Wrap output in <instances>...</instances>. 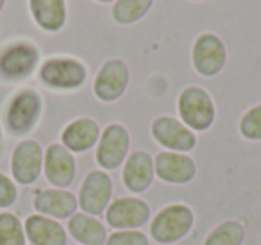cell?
<instances>
[{"mask_svg":"<svg viewBox=\"0 0 261 245\" xmlns=\"http://www.w3.org/2000/svg\"><path fill=\"white\" fill-rule=\"evenodd\" d=\"M195 224V215L192 208L182 202L165 206L150 222V236L154 241L163 245H172L188 236Z\"/></svg>","mask_w":261,"mask_h":245,"instance_id":"cell-1","label":"cell"},{"mask_svg":"<svg viewBox=\"0 0 261 245\" xmlns=\"http://www.w3.org/2000/svg\"><path fill=\"white\" fill-rule=\"evenodd\" d=\"M179 116L192 131H206L215 120V104L206 90L199 86H188L177 99Z\"/></svg>","mask_w":261,"mask_h":245,"instance_id":"cell-2","label":"cell"},{"mask_svg":"<svg viewBox=\"0 0 261 245\" xmlns=\"http://www.w3.org/2000/svg\"><path fill=\"white\" fill-rule=\"evenodd\" d=\"M150 218V208L143 199L118 197L109 202L106 209V222L115 231L138 229Z\"/></svg>","mask_w":261,"mask_h":245,"instance_id":"cell-3","label":"cell"},{"mask_svg":"<svg viewBox=\"0 0 261 245\" xmlns=\"http://www.w3.org/2000/svg\"><path fill=\"white\" fill-rule=\"evenodd\" d=\"M113 195V181L104 170H91L84 177L79 190V206L91 216L102 215L108 209Z\"/></svg>","mask_w":261,"mask_h":245,"instance_id":"cell-4","label":"cell"},{"mask_svg":"<svg viewBox=\"0 0 261 245\" xmlns=\"http://www.w3.org/2000/svg\"><path fill=\"white\" fill-rule=\"evenodd\" d=\"M40 77L47 86L56 90H75L86 81V68L77 59L56 58L41 66Z\"/></svg>","mask_w":261,"mask_h":245,"instance_id":"cell-5","label":"cell"},{"mask_svg":"<svg viewBox=\"0 0 261 245\" xmlns=\"http://www.w3.org/2000/svg\"><path fill=\"white\" fill-rule=\"evenodd\" d=\"M227 59L224 41L215 34H200L192 48V61L195 70L204 77H213L222 72Z\"/></svg>","mask_w":261,"mask_h":245,"instance_id":"cell-6","label":"cell"},{"mask_svg":"<svg viewBox=\"0 0 261 245\" xmlns=\"http://www.w3.org/2000/svg\"><path fill=\"white\" fill-rule=\"evenodd\" d=\"M129 84V68L122 59H109L98 70L93 83V91L98 101L115 102L125 93Z\"/></svg>","mask_w":261,"mask_h":245,"instance_id":"cell-7","label":"cell"},{"mask_svg":"<svg viewBox=\"0 0 261 245\" xmlns=\"http://www.w3.org/2000/svg\"><path fill=\"white\" fill-rule=\"evenodd\" d=\"M152 136L163 147L172 152H188L197 145V136L190 127L174 116H160L152 122Z\"/></svg>","mask_w":261,"mask_h":245,"instance_id":"cell-8","label":"cell"},{"mask_svg":"<svg viewBox=\"0 0 261 245\" xmlns=\"http://www.w3.org/2000/svg\"><path fill=\"white\" fill-rule=\"evenodd\" d=\"M129 133L120 124H111L104 129L97 147V163L104 170H115L125 161L129 151Z\"/></svg>","mask_w":261,"mask_h":245,"instance_id":"cell-9","label":"cell"},{"mask_svg":"<svg viewBox=\"0 0 261 245\" xmlns=\"http://www.w3.org/2000/svg\"><path fill=\"white\" fill-rule=\"evenodd\" d=\"M41 115V99L36 91L23 90L13 99L8 111L9 129L16 134H25L34 127Z\"/></svg>","mask_w":261,"mask_h":245,"instance_id":"cell-10","label":"cell"},{"mask_svg":"<svg viewBox=\"0 0 261 245\" xmlns=\"http://www.w3.org/2000/svg\"><path fill=\"white\" fill-rule=\"evenodd\" d=\"M43 166V151L34 140H25L16 145L11 158L13 177L20 184H33L40 177Z\"/></svg>","mask_w":261,"mask_h":245,"instance_id":"cell-11","label":"cell"},{"mask_svg":"<svg viewBox=\"0 0 261 245\" xmlns=\"http://www.w3.org/2000/svg\"><path fill=\"white\" fill-rule=\"evenodd\" d=\"M43 168L48 183L56 188H66L75 179V159L61 143H52L43 156Z\"/></svg>","mask_w":261,"mask_h":245,"instance_id":"cell-12","label":"cell"},{"mask_svg":"<svg viewBox=\"0 0 261 245\" xmlns=\"http://www.w3.org/2000/svg\"><path fill=\"white\" fill-rule=\"evenodd\" d=\"M154 172L168 184H186L195 177L197 166L182 152H160L154 159Z\"/></svg>","mask_w":261,"mask_h":245,"instance_id":"cell-13","label":"cell"},{"mask_svg":"<svg viewBox=\"0 0 261 245\" xmlns=\"http://www.w3.org/2000/svg\"><path fill=\"white\" fill-rule=\"evenodd\" d=\"M154 159L149 152L136 151L125 159L122 172V181L125 188L133 193H142L149 190V186L154 181Z\"/></svg>","mask_w":261,"mask_h":245,"instance_id":"cell-14","label":"cell"},{"mask_svg":"<svg viewBox=\"0 0 261 245\" xmlns=\"http://www.w3.org/2000/svg\"><path fill=\"white\" fill-rule=\"evenodd\" d=\"M38 63V48L31 43H16L0 58V74L8 79H22L34 70Z\"/></svg>","mask_w":261,"mask_h":245,"instance_id":"cell-15","label":"cell"},{"mask_svg":"<svg viewBox=\"0 0 261 245\" xmlns=\"http://www.w3.org/2000/svg\"><path fill=\"white\" fill-rule=\"evenodd\" d=\"M77 206V197L68 190H43L34 197V209L50 218H70Z\"/></svg>","mask_w":261,"mask_h":245,"instance_id":"cell-16","label":"cell"},{"mask_svg":"<svg viewBox=\"0 0 261 245\" xmlns=\"http://www.w3.org/2000/svg\"><path fill=\"white\" fill-rule=\"evenodd\" d=\"M23 229L33 245H66L65 227L45 215H31Z\"/></svg>","mask_w":261,"mask_h":245,"instance_id":"cell-17","label":"cell"},{"mask_svg":"<svg viewBox=\"0 0 261 245\" xmlns=\"http://www.w3.org/2000/svg\"><path fill=\"white\" fill-rule=\"evenodd\" d=\"M100 138L98 124L91 118H77L65 127L61 134L63 145L70 152H86Z\"/></svg>","mask_w":261,"mask_h":245,"instance_id":"cell-18","label":"cell"},{"mask_svg":"<svg viewBox=\"0 0 261 245\" xmlns=\"http://www.w3.org/2000/svg\"><path fill=\"white\" fill-rule=\"evenodd\" d=\"M68 231L83 245H106L108 240L106 226L88 213H73L68 218Z\"/></svg>","mask_w":261,"mask_h":245,"instance_id":"cell-19","label":"cell"},{"mask_svg":"<svg viewBox=\"0 0 261 245\" xmlns=\"http://www.w3.org/2000/svg\"><path fill=\"white\" fill-rule=\"evenodd\" d=\"M31 11L41 29L56 33L66 20V9L63 0H31Z\"/></svg>","mask_w":261,"mask_h":245,"instance_id":"cell-20","label":"cell"},{"mask_svg":"<svg viewBox=\"0 0 261 245\" xmlns=\"http://www.w3.org/2000/svg\"><path fill=\"white\" fill-rule=\"evenodd\" d=\"M245 240V227L238 220L220 222L204 240V245H242Z\"/></svg>","mask_w":261,"mask_h":245,"instance_id":"cell-21","label":"cell"},{"mask_svg":"<svg viewBox=\"0 0 261 245\" xmlns=\"http://www.w3.org/2000/svg\"><path fill=\"white\" fill-rule=\"evenodd\" d=\"M152 6V0H116L113 8V18L118 23H135Z\"/></svg>","mask_w":261,"mask_h":245,"instance_id":"cell-22","label":"cell"},{"mask_svg":"<svg viewBox=\"0 0 261 245\" xmlns=\"http://www.w3.org/2000/svg\"><path fill=\"white\" fill-rule=\"evenodd\" d=\"M25 229L13 213H0V245H25Z\"/></svg>","mask_w":261,"mask_h":245,"instance_id":"cell-23","label":"cell"},{"mask_svg":"<svg viewBox=\"0 0 261 245\" xmlns=\"http://www.w3.org/2000/svg\"><path fill=\"white\" fill-rule=\"evenodd\" d=\"M240 133L247 140H261V104L250 108L240 120Z\"/></svg>","mask_w":261,"mask_h":245,"instance_id":"cell-24","label":"cell"},{"mask_svg":"<svg viewBox=\"0 0 261 245\" xmlns=\"http://www.w3.org/2000/svg\"><path fill=\"white\" fill-rule=\"evenodd\" d=\"M106 245H149V238L138 229H123L108 234Z\"/></svg>","mask_w":261,"mask_h":245,"instance_id":"cell-25","label":"cell"},{"mask_svg":"<svg viewBox=\"0 0 261 245\" xmlns=\"http://www.w3.org/2000/svg\"><path fill=\"white\" fill-rule=\"evenodd\" d=\"M18 197V191H16V186L8 176L0 174V208H8Z\"/></svg>","mask_w":261,"mask_h":245,"instance_id":"cell-26","label":"cell"},{"mask_svg":"<svg viewBox=\"0 0 261 245\" xmlns=\"http://www.w3.org/2000/svg\"><path fill=\"white\" fill-rule=\"evenodd\" d=\"M2 6H4V0H0V9H2Z\"/></svg>","mask_w":261,"mask_h":245,"instance_id":"cell-27","label":"cell"},{"mask_svg":"<svg viewBox=\"0 0 261 245\" xmlns=\"http://www.w3.org/2000/svg\"><path fill=\"white\" fill-rule=\"evenodd\" d=\"M98 2H113V0H98Z\"/></svg>","mask_w":261,"mask_h":245,"instance_id":"cell-28","label":"cell"},{"mask_svg":"<svg viewBox=\"0 0 261 245\" xmlns=\"http://www.w3.org/2000/svg\"><path fill=\"white\" fill-rule=\"evenodd\" d=\"M0 140H2V127H0Z\"/></svg>","mask_w":261,"mask_h":245,"instance_id":"cell-29","label":"cell"}]
</instances>
